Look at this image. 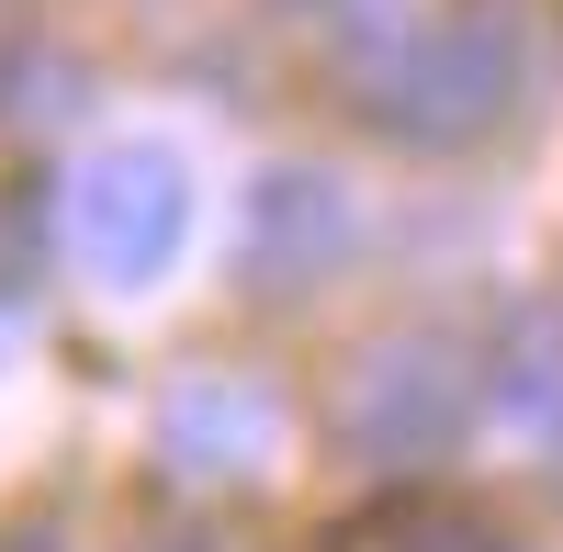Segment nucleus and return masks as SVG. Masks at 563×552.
Returning <instances> with one entry per match:
<instances>
[{"label": "nucleus", "instance_id": "nucleus-2", "mask_svg": "<svg viewBox=\"0 0 563 552\" xmlns=\"http://www.w3.org/2000/svg\"><path fill=\"white\" fill-rule=\"evenodd\" d=\"M180 238H192V169H180V147L113 135V147L79 158V180H68V249H79L90 283L147 294L180 260Z\"/></svg>", "mask_w": 563, "mask_h": 552}, {"label": "nucleus", "instance_id": "nucleus-3", "mask_svg": "<svg viewBox=\"0 0 563 552\" xmlns=\"http://www.w3.org/2000/svg\"><path fill=\"white\" fill-rule=\"evenodd\" d=\"M474 418V350L462 339H384L361 350V373L339 384V451L350 463H429Z\"/></svg>", "mask_w": 563, "mask_h": 552}, {"label": "nucleus", "instance_id": "nucleus-5", "mask_svg": "<svg viewBox=\"0 0 563 552\" xmlns=\"http://www.w3.org/2000/svg\"><path fill=\"white\" fill-rule=\"evenodd\" d=\"M339 249H350V192L327 169H271L260 192H249V249H238V271L260 294H305L316 271H339Z\"/></svg>", "mask_w": 563, "mask_h": 552}, {"label": "nucleus", "instance_id": "nucleus-6", "mask_svg": "<svg viewBox=\"0 0 563 552\" xmlns=\"http://www.w3.org/2000/svg\"><path fill=\"white\" fill-rule=\"evenodd\" d=\"M496 406H507V418H552V406H563V328H552V316H519V328H507V350H496Z\"/></svg>", "mask_w": 563, "mask_h": 552}, {"label": "nucleus", "instance_id": "nucleus-1", "mask_svg": "<svg viewBox=\"0 0 563 552\" xmlns=\"http://www.w3.org/2000/svg\"><path fill=\"white\" fill-rule=\"evenodd\" d=\"M530 90V23L507 0H462V12L395 34V57L372 68V124L406 147H474L519 113Z\"/></svg>", "mask_w": 563, "mask_h": 552}, {"label": "nucleus", "instance_id": "nucleus-7", "mask_svg": "<svg viewBox=\"0 0 563 552\" xmlns=\"http://www.w3.org/2000/svg\"><path fill=\"white\" fill-rule=\"evenodd\" d=\"M384 552H507V530L474 519V508H406L384 530Z\"/></svg>", "mask_w": 563, "mask_h": 552}, {"label": "nucleus", "instance_id": "nucleus-4", "mask_svg": "<svg viewBox=\"0 0 563 552\" xmlns=\"http://www.w3.org/2000/svg\"><path fill=\"white\" fill-rule=\"evenodd\" d=\"M271 451H282V406L249 373H192L158 406V463L192 485H249V474H271Z\"/></svg>", "mask_w": 563, "mask_h": 552}, {"label": "nucleus", "instance_id": "nucleus-8", "mask_svg": "<svg viewBox=\"0 0 563 552\" xmlns=\"http://www.w3.org/2000/svg\"><path fill=\"white\" fill-rule=\"evenodd\" d=\"M0 552H57V541H45V530H0Z\"/></svg>", "mask_w": 563, "mask_h": 552}]
</instances>
